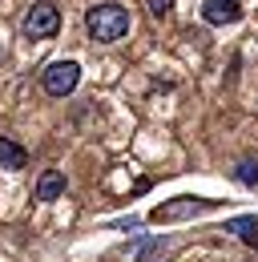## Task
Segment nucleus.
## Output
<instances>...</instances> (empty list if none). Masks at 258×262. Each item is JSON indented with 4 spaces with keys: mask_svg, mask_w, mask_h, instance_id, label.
<instances>
[{
    "mask_svg": "<svg viewBox=\"0 0 258 262\" xmlns=\"http://www.w3.org/2000/svg\"><path fill=\"white\" fill-rule=\"evenodd\" d=\"M85 29L93 40L101 45H113V40H121L129 33V12L121 4H93L89 12H85Z\"/></svg>",
    "mask_w": 258,
    "mask_h": 262,
    "instance_id": "obj_1",
    "label": "nucleus"
},
{
    "mask_svg": "<svg viewBox=\"0 0 258 262\" xmlns=\"http://www.w3.org/2000/svg\"><path fill=\"white\" fill-rule=\"evenodd\" d=\"M40 81H45L49 97H69L77 89V81H81V65L77 61H57V65H49L40 73Z\"/></svg>",
    "mask_w": 258,
    "mask_h": 262,
    "instance_id": "obj_2",
    "label": "nucleus"
},
{
    "mask_svg": "<svg viewBox=\"0 0 258 262\" xmlns=\"http://www.w3.org/2000/svg\"><path fill=\"white\" fill-rule=\"evenodd\" d=\"M25 36H32V40H45V36H57V29H61V12L53 8V4H32L29 12H25Z\"/></svg>",
    "mask_w": 258,
    "mask_h": 262,
    "instance_id": "obj_3",
    "label": "nucleus"
},
{
    "mask_svg": "<svg viewBox=\"0 0 258 262\" xmlns=\"http://www.w3.org/2000/svg\"><path fill=\"white\" fill-rule=\"evenodd\" d=\"M214 202L210 198H174V202H161V206H154V222H186V218H193V214H202V210H210Z\"/></svg>",
    "mask_w": 258,
    "mask_h": 262,
    "instance_id": "obj_4",
    "label": "nucleus"
},
{
    "mask_svg": "<svg viewBox=\"0 0 258 262\" xmlns=\"http://www.w3.org/2000/svg\"><path fill=\"white\" fill-rule=\"evenodd\" d=\"M202 20L206 25H238L242 20V4L238 0H206L202 4Z\"/></svg>",
    "mask_w": 258,
    "mask_h": 262,
    "instance_id": "obj_5",
    "label": "nucleus"
},
{
    "mask_svg": "<svg viewBox=\"0 0 258 262\" xmlns=\"http://www.w3.org/2000/svg\"><path fill=\"white\" fill-rule=\"evenodd\" d=\"M25 165H29L25 145H16L12 137H0V169H25Z\"/></svg>",
    "mask_w": 258,
    "mask_h": 262,
    "instance_id": "obj_6",
    "label": "nucleus"
},
{
    "mask_svg": "<svg viewBox=\"0 0 258 262\" xmlns=\"http://www.w3.org/2000/svg\"><path fill=\"white\" fill-rule=\"evenodd\" d=\"M64 194V173L61 169H49V173H40V182H36V202H53V198Z\"/></svg>",
    "mask_w": 258,
    "mask_h": 262,
    "instance_id": "obj_7",
    "label": "nucleus"
},
{
    "mask_svg": "<svg viewBox=\"0 0 258 262\" xmlns=\"http://www.w3.org/2000/svg\"><path fill=\"white\" fill-rule=\"evenodd\" d=\"M226 230H230V234H238L246 246H254V250H258V218H250V214L230 218V226H226Z\"/></svg>",
    "mask_w": 258,
    "mask_h": 262,
    "instance_id": "obj_8",
    "label": "nucleus"
},
{
    "mask_svg": "<svg viewBox=\"0 0 258 262\" xmlns=\"http://www.w3.org/2000/svg\"><path fill=\"white\" fill-rule=\"evenodd\" d=\"M137 262H169V242H161V238H145Z\"/></svg>",
    "mask_w": 258,
    "mask_h": 262,
    "instance_id": "obj_9",
    "label": "nucleus"
},
{
    "mask_svg": "<svg viewBox=\"0 0 258 262\" xmlns=\"http://www.w3.org/2000/svg\"><path fill=\"white\" fill-rule=\"evenodd\" d=\"M234 182H242V186H258V162H238V169H234Z\"/></svg>",
    "mask_w": 258,
    "mask_h": 262,
    "instance_id": "obj_10",
    "label": "nucleus"
},
{
    "mask_svg": "<svg viewBox=\"0 0 258 262\" xmlns=\"http://www.w3.org/2000/svg\"><path fill=\"white\" fill-rule=\"evenodd\" d=\"M169 8H174V0H149V12H154V16H165V12H169Z\"/></svg>",
    "mask_w": 258,
    "mask_h": 262,
    "instance_id": "obj_11",
    "label": "nucleus"
}]
</instances>
